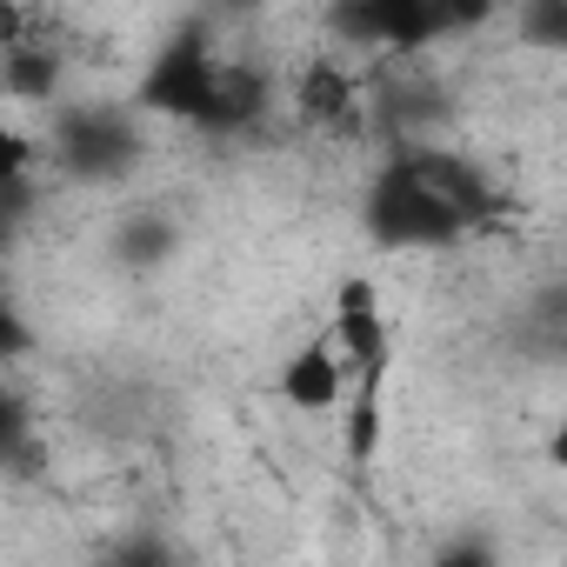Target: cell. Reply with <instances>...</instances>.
I'll list each match as a JSON object with an SVG mask.
<instances>
[{
	"mask_svg": "<svg viewBox=\"0 0 567 567\" xmlns=\"http://www.w3.org/2000/svg\"><path fill=\"white\" fill-rule=\"evenodd\" d=\"M54 161L74 181H127L141 167V127L121 107H68L54 127Z\"/></svg>",
	"mask_w": 567,
	"mask_h": 567,
	"instance_id": "cell-3",
	"label": "cell"
},
{
	"mask_svg": "<svg viewBox=\"0 0 567 567\" xmlns=\"http://www.w3.org/2000/svg\"><path fill=\"white\" fill-rule=\"evenodd\" d=\"M547 467H560V474H567V421L547 434Z\"/></svg>",
	"mask_w": 567,
	"mask_h": 567,
	"instance_id": "cell-14",
	"label": "cell"
},
{
	"mask_svg": "<svg viewBox=\"0 0 567 567\" xmlns=\"http://www.w3.org/2000/svg\"><path fill=\"white\" fill-rule=\"evenodd\" d=\"M381 434H388V414H381V374H368L361 401L348 408V461L368 467V461L381 454Z\"/></svg>",
	"mask_w": 567,
	"mask_h": 567,
	"instance_id": "cell-9",
	"label": "cell"
},
{
	"mask_svg": "<svg viewBox=\"0 0 567 567\" xmlns=\"http://www.w3.org/2000/svg\"><path fill=\"white\" fill-rule=\"evenodd\" d=\"M361 220H368V234H374L381 247H394V254L447 247V240H461V234L474 227V214H467L441 181H434V167L421 161V147L394 154V161L374 174Z\"/></svg>",
	"mask_w": 567,
	"mask_h": 567,
	"instance_id": "cell-1",
	"label": "cell"
},
{
	"mask_svg": "<svg viewBox=\"0 0 567 567\" xmlns=\"http://www.w3.org/2000/svg\"><path fill=\"white\" fill-rule=\"evenodd\" d=\"M274 388H280V401L301 408V414H334L341 394H348V354L334 348V334L328 341H301L288 361H280Z\"/></svg>",
	"mask_w": 567,
	"mask_h": 567,
	"instance_id": "cell-6",
	"label": "cell"
},
{
	"mask_svg": "<svg viewBox=\"0 0 567 567\" xmlns=\"http://www.w3.org/2000/svg\"><path fill=\"white\" fill-rule=\"evenodd\" d=\"M295 107H301V121H321V127L348 121V114H354V81H348V68L308 61V68H301V87H295Z\"/></svg>",
	"mask_w": 567,
	"mask_h": 567,
	"instance_id": "cell-7",
	"label": "cell"
},
{
	"mask_svg": "<svg viewBox=\"0 0 567 567\" xmlns=\"http://www.w3.org/2000/svg\"><path fill=\"white\" fill-rule=\"evenodd\" d=\"M520 41L547 48V54H567V0H527L520 8Z\"/></svg>",
	"mask_w": 567,
	"mask_h": 567,
	"instance_id": "cell-12",
	"label": "cell"
},
{
	"mask_svg": "<svg viewBox=\"0 0 567 567\" xmlns=\"http://www.w3.org/2000/svg\"><path fill=\"white\" fill-rule=\"evenodd\" d=\"M220 74H227V68H220V54H214V34H207L200 21H187V28H174V34L161 41V54L141 68L134 107L200 127L207 107H214V94H220Z\"/></svg>",
	"mask_w": 567,
	"mask_h": 567,
	"instance_id": "cell-2",
	"label": "cell"
},
{
	"mask_svg": "<svg viewBox=\"0 0 567 567\" xmlns=\"http://www.w3.org/2000/svg\"><path fill=\"white\" fill-rule=\"evenodd\" d=\"M334 348L361 368V374H388V354H394V334H388V315H381V288L374 280H341L334 295Z\"/></svg>",
	"mask_w": 567,
	"mask_h": 567,
	"instance_id": "cell-5",
	"label": "cell"
},
{
	"mask_svg": "<svg viewBox=\"0 0 567 567\" xmlns=\"http://www.w3.org/2000/svg\"><path fill=\"white\" fill-rule=\"evenodd\" d=\"M487 14H494V0H441V41H454V34H474Z\"/></svg>",
	"mask_w": 567,
	"mask_h": 567,
	"instance_id": "cell-13",
	"label": "cell"
},
{
	"mask_svg": "<svg viewBox=\"0 0 567 567\" xmlns=\"http://www.w3.org/2000/svg\"><path fill=\"white\" fill-rule=\"evenodd\" d=\"M54 81H61V54L28 48V41H14V48H8V94H14V101H41Z\"/></svg>",
	"mask_w": 567,
	"mask_h": 567,
	"instance_id": "cell-10",
	"label": "cell"
},
{
	"mask_svg": "<svg viewBox=\"0 0 567 567\" xmlns=\"http://www.w3.org/2000/svg\"><path fill=\"white\" fill-rule=\"evenodd\" d=\"M174 240H181V234H174V220H161V214H134V220L121 227V240H114V247H121V260H127V267H161V260L174 254Z\"/></svg>",
	"mask_w": 567,
	"mask_h": 567,
	"instance_id": "cell-11",
	"label": "cell"
},
{
	"mask_svg": "<svg viewBox=\"0 0 567 567\" xmlns=\"http://www.w3.org/2000/svg\"><path fill=\"white\" fill-rule=\"evenodd\" d=\"M334 28L361 48H388V54H421L441 41V0H341Z\"/></svg>",
	"mask_w": 567,
	"mask_h": 567,
	"instance_id": "cell-4",
	"label": "cell"
},
{
	"mask_svg": "<svg viewBox=\"0 0 567 567\" xmlns=\"http://www.w3.org/2000/svg\"><path fill=\"white\" fill-rule=\"evenodd\" d=\"M260 101H267V87H260V74H247V68H227L220 74V94H214V107H207V134H240L254 114H260Z\"/></svg>",
	"mask_w": 567,
	"mask_h": 567,
	"instance_id": "cell-8",
	"label": "cell"
}]
</instances>
